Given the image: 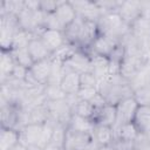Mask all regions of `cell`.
<instances>
[{"label": "cell", "mask_w": 150, "mask_h": 150, "mask_svg": "<svg viewBox=\"0 0 150 150\" xmlns=\"http://www.w3.org/2000/svg\"><path fill=\"white\" fill-rule=\"evenodd\" d=\"M98 93L104 97L105 102L111 105H116L121 101L134 96V90L121 74L107 75L98 81Z\"/></svg>", "instance_id": "cell-1"}, {"label": "cell", "mask_w": 150, "mask_h": 150, "mask_svg": "<svg viewBox=\"0 0 150 150\" xmlns=\"http://www.w3.org/2000/svg\"><path fill=\"white\" fill-rule=\"evenodd\" d=\"M96 25L100 35L107 36L116 42H121L130 32V27L122 20L117 12L103 13L96 21Z\"/></svg>", "instance_id": "cell-2"}, {"label": "cell", "mask_w": 150, "mask_h": 150, "mask_svg": "<svg viewBox=\"0 0 150 150\" xmlns=\"http://www.w3.org/2000/svg\"><path fill=\"white\" fill-rule=\"evenodd\" d=\"M19 18L13 13L0 14V46L1 50L9 52L13 45L14 36L20 30Z\"/></svg>", "instance_id": "cell-3"}, {"label": "cell", "mask_w": 150, "mask_h": 150, "mask_svg": "<svg viewBox=\"0 0 150 150\" xmlns=\"http://www.w3.org/2000/svg\"><path fill=\"white\" fill-rule=\"evenodd\" d=\"M93 132L76 131L67 128L63 150H96Z\"/></svg>", "instance_id": "cell-4"}, {"label": "cell", "mask_w": 150, "mask_h": 150, "mask_svg": "<svg viewBox=\"0 0 150 150\" xmlns=\"http://www.w3.org/2000/svg\"><path fill=\"white\" fill-rule=\"evenodd\" d=\"M46 104L49 112V120L55 124H62L68 128L73 116V109L67 98L60 101H47Z\"/></svg>", "instance_id": "cell-5"}, {"label": "cell", "mask_w": 150, "mask_h": 150, "mask_svg": "<svg viewBox=\"0 0 150 150\" xmlns=\"http://www.w3.org/2000/svg\"><path fill=\"white\" fill-rule=\"evenodd\" d=\"M149 61L144 53H136V54H124V57L121 62L120 74L127 80L130 81L135 74L141 69V67Z\"/></svg>", "instance_id": "cell-6"}, {"label": "cell", "mask_w": 150, "mask_h": 150, "mask_svg": "<svg viewBox=\"0 0 150 150\" xmlns=\"http://www.w3.org/2000/svg\"><path fill=\"white\" fill-rule=\"evenodd\" d=\"M43 125L45 124H27L20 130V143L30 148H43Z\"/></svg>", "instance_id": "cell-7"}, {"label": "cell", "mask_w": 150, "mask_h": 150, "mask_svg": "<svg viewBox=\"0 0 150 150\" xmlns=\"http://www.w3.org/2000/svg\"><path fill=\"white\" fill-rule=\"evenodd\" d=\"M118 42L107 38V36H103V35H97V38L93 41V43L90 45L89 48L87 49H80L82 52H84L88 56L93 57V56H102V57H109L110 54L112 53L114 48L116 47Z\"/></svg>", "instance_id": "cell-8"}, {"label": "cell", "mask_w": 150, "mask_h": 150, "mask_svg": "<svg viewBox=\"0 0 150 150\" xmlns=\"http://www.w3.org/2000/svg\"><path fill=\"white\" fill-rule=\"evenodd\" d=\"M138 103L135 100L134 96L128 97L123 101H121L120 103H117L116 107V125L120 124H124V123H130L134 121L135 114L137 111L138 108Z\"/></svg>", "instance_id": "cell-9"}, {"label": "cell", "mask_w": 150, "mask_h": 150, "mask_svg": "<svg viewBox=\"0 0 150 150\" xmlns=\"http://www.w3.org/2000/svg\"><path fill=\"white\" fill-rule=\"evenodd\" d=\"M73 6L76 11L77 16L82 18L83 20L88 21H97L98 18L102 15L101 9L96 5V1L93 0H75L71 1Z\"/></svg>", "instance_id": "cell-10"}, {"label": "cell", "mask_w": 150, "mask_h": 150, "mask_svg": "<svg viewBox=\"0 0 150 150\" xmlns=\"http://www.w3.org/2000/svg\"><path fill=\"white\" fill-rule=\"evenodd\" d=\"M64 67L66 69L76 71L79 74L91 71V57L77 48L64 62Z\"/></svg>", "instance_id": "cell-11"}, {"label": "cell", "mask_w": 150, "mask_h": 150, "mask_svg": "<svg viewBox=\"0 0 150 150\" xmlns=\"http://www.w3.org/2000/svg\"><path fill=\"white\" fill-rule=\"evenodd\" d=\"M117 13L130 27L142 15V1H121Z\"/></svg>", "instance_id": "cell-12"}, {"label": "cell", "mask_w": 150, "mask_h": 150, "mask_svg": "<svg viewBox=\"0 0 150 150\" xmlns=\"http://www.w3.org/2000/svg\"><path fill=\"white\" fill-rule=\"evenodd\" d=\"M39 38L42 40V42L45 43V46L47 47V49L52 54L57 52L60 48H62L67 43L64 34H63V30L43 29L41 32V34L39 35Z\"/></svg>", "instance_id": "cell-13"}, {"label": "cell", "mask_w": 150, "mask_h": 150, "mask_svg": "<svg viewBox=\"0 0 150 150\" xmlns=\"http://www.w3.org/2000/svg\"><path fill=\"white\" fill-rule=\"evenodd\" d=\"M90 121L94 125H107L114 128L116 124V107L107 103L101 108H96Z\"/></svg>", "instance_id": "cell-14"}, {"label": "cell", "mask_w": 150, "mask_h": 150, "mask_svg": "<svg viewBox=\"0 0 150 150\" xmlns=\"http://www.w3.org/2000/svg\"><path fill=\"white\" fill-rule=\"evenodd\" d=\"M50 71H52V59L35 62L29 68V73L32 74V76L35 79V81L39 84L42 86H46L49 82Z\"/></svg>", "instance_id": "cell-15"}, {"label": "cell", "mask_w": 150, "mask_h": 150, "mask_svg": "<svg viewBox=\"0 0 150 150\" xmlns=\"http://www.w3.org/2000/svg\"><path fill=\"white\" fill-rule=\"evenodd\" d=\"M54 14H55L56 19L59 20V22L61 23L63 29L69 23H71L77 16L76 11H75V8L73 6V2L71 1H66V0L60 1V4L57 6L56 11L54 12Z\"/></svg>", "instance_id": "cell-16"}, {"label": "cell", "mask_w": 150, "mask_h": 150, "mask_svg": "<svg viewBox=\"0 0 150 150\" xmlns=\"http://www.w3.org/2000/svg\"><path fill=\"white\" fill-rule=\"evenodd\" d=\"M27 49H28V53L34 63L52 57V53L47 49V47L45 46V43L42 42V40L39 36H33L29 40Z\"/></svg>", "instance_id": "cell-17"}, {"label": "cell", "mask_w": 150, "mask_h": 150, "mask_svg": "<svg viewBox=\"0 0 150 150\" xmlns=\"http://www.w3.org/2000/svg\"><path fill=\"white\" fill-rule=\"evenodd\" d=\"M26 114L27 124H45L48 121H50L46 102L30 107L28 110H26Z\"/></svg>", "instance_id": "cell-18"}, {"label": "cell", "mask_w": 150, "mask_h": 150, "mask_svg": "<svg viewBox=\"0 0 150 150\" xmlns=\"http://www.w3.org/2000/svg\"><path fill=\"white\" fill-rule=\"evenodd\" d=\"M93 137H94V141L97 148L111 145L115 138L114 128L107 127V125H95L93 130Z\"/></svg>", "instance_id": "cell-19"}, {"label": "cell", "mask_w": 150, "mask_h": 150, "mask_svg": "<svg viewBox=\"0 0 150 150\" xmlns=\"http://www.w3.org/2000/svg\"><path fill=\"white\" fill-rule=\"evenodd\" d=\"M15 66H16V62H15L13 55L11 54V52L1 50V55H0V84L7 82L11 79Z\"/></svg>", "instance_id": "cell-20"}, {"label": "cell", "mask_w": 150, "mask_h": 150, "mask_svg": "<svg viewBox=\"0 0 150 150\" xmlns=\"http://www.w3.org/2000/svg\"><path fill=\"white\" fill-rule=\"evenodd\" d=\"M60 86L67 96L76 95L80 90V74L67 69L64 76L60 82Z\"/></svg>", "instance_id": "cell-21"}, {"label": "cell", "mask_w": 150, "mask_h": 150, "mask_svg": "<svg viewBox=\"0 0 150 150\" xmlns=\"http://www.w3.org/2000/svg\"><path fill=\"white\" fill-rule=\"evenodd\" d=\"M132 123L139 134H148L150 131V105H138Z\"/></svg>", "instance_id": "cell-22"}, {"label": "cell", "mask_w": 150, "mask_h": 150, "mask_svg": "<svg viewBox=\"0 0 150 150\" xmlns=\"http://www.w3.org/2000/svg\"><path fill=\"white\" fill-rule=\"evenodd\" d=\"M83 19L80 16H76V19L69 23L64 29H63V34L66 38L67 43L73 45L77 48L79 45V40L81 36V32H82V26H83Z\"/></svg>", "instance_id": "cell-23"}, {"label": "cell", "mask_w": 150, "mask_h": 150, "mask_svg": "<svg viewBox=\"0 0 150 150\" xmlns=\"http://www.w3.org/2000/svg\"><path fill=\"white\" fill-rule=\"evenodd\" d=\"M20 143V131L0 128V150H11Z\"/></svg>", "instance_id": "cell-24"}, {"label": "cell", "mask_w": 150, "mask_h": 150, "mask_svg": "<svg viewBox=\"0 0 150 150\" xmlns=\"http://www.w3.org/2000/svg\"><path fill=\"white\" fill-rule=\"evenodd\" d=\"M129 84H130V87L132 88L134 91L150 84V61H146L141 67V69L129 81Z\"/></svg>", "instance_id": "cell-25"}, {"label": "cell", "mask_w": 150, "mask_h": 150, "mask_svg": "<svg viewBox=\"0 0 150 150\" xmlns=\"http://www.w3.org/2000/svg\"><path fill=\"white\" fill-rule=\"evenodd\" d=\"M114 134H115V138L127 139V141H132V142H135L141 135L132 122L114 127Z\"/></svg>", "instance_id": "cell-26"}, {"label": "cell", "mask_w": 150, "mask_h": 150, "mask_svg": "<svg viewBox=\"0 0 150 150\" xmlns=\"http://www.w3.org/2000/svg\"><path fill=\"white\" fill-rule=\"evenodd\" d=\"M108 66H109V60L107 57H102V56L91 57V73L96 76L97 81L109 75Z\"/></svg>", "instance_id": "cell-27"}, {"label": "cell", "mask_w": 150, "mask_h": 150, "mask_svg": "<svg viewBox=\"0 0 150 150\" xmlns=\"http://www.w3.org/2000/svg\"><path fill=\"white\" fill-rule=\"evenodd\" d=\"M95 110H96V108L89 101H84V100H80V98L73 107V114L81 116L83 118H87V120H91Z\"/></svg>", "instance_id": "cell-28"}, {"label": "cell", "mask_w": 150, "mask_h": 150, "mask_svg": "<svg viewBox=\"0 0 150 150\" xmlns=\"http://www.w3.org/2000/svg\"><path fill=\"white\" fill-rule=\"evenodd\" d=\"M94 124L91 123L90 120H87V118H83L81 116H77L75 114H73L71 118H70V122H69V125L68 128L73 129V130H76V131H84V132H93L94 130Z\"/></svg>", "instance_id": "cell-29"}, {"label": "cell", "mask_w": 150, "mask_h": 150, "mask_svg": "<svg viewBox=\"0 0 150 150\" xmlns=\"http://www.w3.org/2000/svg\"><path fill=\"white\" fill-rule=\"evenodd\" d=\"M43 94H45L46 101H60V100L67 98V95L62 90L61 86L56 83H47L45 86Z\"/></svg>", "instance_id": "cell-30"}, {"label": "cell", "mask_w": 150, "mask_h": 150, "mask_svg": "<svg viewBox=\"0 0 150 150\" xmlns=\"http://www.w3.org/2000/svg\"><path fill=\"white\" fill-rule=\"evenodd\" d=\"M9 52L13 55V57H14V60L18 64H20V66H22L27 69H29L33 66L34 62H33V60H32V57L28 53L27 47L19 48V49H13V50H9Z\"/></svg>", "instance_id": "cell-31"}, {"label": "cell", "mask_w": 150, "mask_h": 150, "mask_svg": "<svg viewBox=\"0 0 150 150\" xmlns=\"http://www.w3.org/2000/svg\"><path fill=\"white\" fill-rule=\"evenodd\" d=\"M66 132H67V127H64L62 124H55L54 131H53V135H52V139H50L49 144H52L54 146H57V148L63 150L64 139H66Z\"/></svg>", "instance_id": "cell-32"}, {"label": "cell", "mask_w": 150, "mask_h": 150, "mask_svg": "<svg viewBox=\"0 0 150 150\" xmlns=\"http://www.w3.org/2000/svg\"><path fill=\"white\" fill-rule=\"evenodd\" d=\"M98 81L91 71L80 74V88H97Z\"/></svg>", "instance_id": "cell-33"}, {"label": "cell", "mask_w": 150, "mask_h": 150, "mask_svg": "<svg viewBox=\"0 0 150 150\" xmlns=\"http://www.w3.org/2000/svg\"><path fill=\"white\" fill-rule=\"evenodd\" d=\"M134 97L139 105H150V84L134 91Z\"/></svg>", "instance_id": "cell-34"}, {"label": "cell", "mask_w": 150, "mask_h": 150, "mask_svg": "<svg viewBox=\"0 0 150 150\" xmlns=\"http://www.w3.org/2000/svg\"><path fill=\"white\" fill-rule=\"evenodd\" d=\"M60 1L54 0H40V11L45 14H52L56 11Z\"/></svg>", "instance_id": "cell-35"}, {"label": "cell", "mask_w": 150, "mask_h": 150, "mask_svg": "<svg viewBox=\"0 0 150 150\" xmlns=\"http://www.w3.org/2000/svg\"><path fill=\"white\" fill-rule=\"evenodd\" d=\"M111 146L115 150H134L135 142L132 141H127V139H120V138H114Z\"/></svg>", "instance_id": "cell-36"}, {"label": "cell", "mask_w": 150, "mask_h": 150, "mask_svg": "<svg viewBox=\"0 0 150 150\" xmlns=\"http://www.w3.org/2000/svg\"><path fill=\"white\" fill-rule=\"evenodd\" d=\"M98 93L97 88H80V90L77 91V97L80 100H84V101H90L96 94Z\"/></svg>", "instance_id": "cell-37"}, {"label": "cell", "mask_w": 150, "mask_h": 150, "mask_svg": "<svg viewBox=\"0 0 150 150\" xmlns=\"http://www.w3.org/2000/svg\"><path fill=\"white\" fill-rule=\"evenodd\" d=\"M134 150H150V139L146 135L141 134L138 138L135 141Z\"/></svg>", "instance_id": "cell-38"}, {"label": "cell", "mask_w": 150, "mask_h": 150, "mask_svg": "<svg viewBox=\"0 0 150 150\" xmlns=\"http://www.w3.org/2000/svg\"><path fill=\"white\" fill-rule=\"evenodd\" d=\"M11 150H29V148L28 146H26V145H23L22 143H19L16 146H14L13 149H11Z\"/></svg>", "instance_id": "cell-39"}, {"label": "cell", "mask_w": 150, "mask_h": 150, "mask_svg": "<svg viewBox=\"0 0 150 150\" xmlns=\"http://www.w3.org/2000/svg\"><path fill=\"white\" fill-rule=\"evenodd\" d=\"M41 150H62V149H60V148H57V146H54V145H52V144H48V145H46L45 148H41Z\"/></svg>", "instance_id": "cell-40"}, {"label": "cell", "mask_w": 150, "mask_h": 150, "mask_svg": "<svg viewBox=\"0 0 150 150\" xmlns=\"http://www.w3.org/2000/svg\"><path fill=\"white\" fill-rule=\"evenodd\" d=\"M96 150H115L111 145H107V146H100V148H97Z\"/></svg>", "instance_id": "cell-41"}, {"label": "cell", "mask_w": 150, "mask_h": 150, "mask_svg": "<svg viewBox=\"0 0 150 150\" xmlns=\"http://www.w3.org/2000/svg\"><path fill=\"white\" fill-rule=\"evenodd\" d=\"M145 135H146V136H148V138H149V139H150V131H149V132H148V134H145Z\"/></svg>", "instance_id": "cell-42"}]
</instances>
